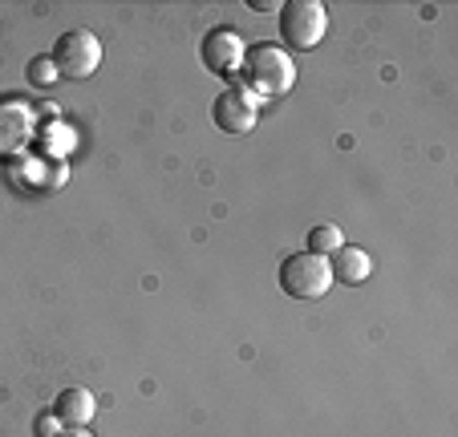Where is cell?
<instances>
[{"mask_svg":"<svg viewBox=\"0 0 458 437\" xmlns=\"http://www.w3.org/2000/svg\"><path fill=\"white\" fill-rule=\"evenodd\" d=\"M49 61L57 65V78L89 81L98 69H102V41H98V33H89V29H70V33L57 37Z\"/></svg>","mask_w":458,"mask_h":437,"instance_id":"cell-2","label":"cell"},{"mask_svg":"<svg viewBox=\"0 0 458 437\" xmlns=\"http://www.w3.org/2000/svg\"><path fill=\"white\" fill-rule=\"evenodd\" d=\"M211 118H216V126L224 134H248L259 118V102L248 86H227L211 105Z\"/></svg>","mask_w":458,"mask_h":437,"instance_id":"cell-7","label":"cell"},{"mask_svg":"<svg viewBox=\"0 0 458 437\" xmlns=\"http://www.w3.org/2000/svg\"><path fill=\"white\" fill-rule=\"evenodd\" d=\"M248 9H256V13H272V9H276L280 13V4H276V0H248Z\"/></svg>","mask_w":458,"mask_h":437,"instance_id":"cell-13","label":"cell"},{"mask_svg":"<svg viewBox=\"0 0 458 437\" xmlns=\"http://www.w3.org/2000/svg\"><path fill=\"white\" fill-rule=\"evenodd\" d=\"M29 81H33V86H57V65H53L49 57H33L29 61Z\"/></svg>","mask_w":458,"mask_h":437,"instance_id":"cell-11","label":"cell"},{"mask_svg":"<svg viewBox=\"0 0 458 437\" xmlns=\"http://www.w3.org/2000/svg\"><path fill=\"white\" fill-rule=\"evenodd\" d=\"M243 53H248V45H243V37L235 33L232 25L208 29V37H203V45H199L203 65H208L211 73H219V78H235V73H240Z\"/></svg>","mask_w":458,"mask_h":437,"instance_id":"cell-6","label":"cell"},{"mask_svg":"<svg viewBox=\"0 0 458 437\" xmlns=\"http://www.w3.org/2000/svg\"><path fill=\"white\" fill-rule=\"evenodd\" d=\"M304 243H309L312 256H325V259H329L333 251L345 248V235H341V227H337V223H320V227H312L309 240H304Z\"/></svg>","mask_w":458,"mask_h":437,"instance_id":"cell-10","label":"cell"},{"mask_svg":"<svg viewBox=\"0 0 458 437\" xmlns=\"http://www.w3.org/2000/svg\"><path fill=\"white\" fill-rule=\"evenodd\" d=\"M37 134V110L21 97H0V163L25 155Z\"/></svg>","mask_w":458,"mask_h":437,"instance_id":"cell-5","label":"cell"},{"mask_svg":"<svg viewBox=\"0 0 458 437\" xmlns=\"http://www.w3.org/2000/svg\"><path fill=\"white\" fill-rule=\"evenodd\" d=\"M98 413V401L89 389L81 385H70V389H61L57 401H53V417L61 421V429H86L89 421H94Z\"/></svg>","mask_w":458,"mask_h":437,"instance_id":"cell-8","label":"cell"},{"mask_svg":"<svg viewBox=\"0 0 458 437\" xmlns=\"http://www.w3.org/2000/svg\"><path fill=\"white\" fill-rule=\"evenodd\" d=\"M57 437H94V433H89V429H61Z\"/></svg>","mask_w":458,"mask_h":437,"instance_id":"cell-14","label":"cell"},{"mask_svg":"<svg viewBox=\"0 0 458 437\" xmlns=\"http://www.w3.org/2000/svg\"><path fill=\"white\" fill-rule=\"evenodd\" d=\"M325 33H329V13H325V4L320 0H288V4H280V41H284V49H317L320 41H325Z\"/></svg>","mask_w":458,"mask_h":437,"instance_id":"cell-3","label":"cell"},{"mask_svg":"<svg viewBox=\"0 0 458 437\" xmlns=\"http://www.w3.org/2000/svg\"><path fill=\"white\" fill-rule=\"evenodd\" d=\"M33 433H37V437H57V433H61V421L53 417V409L41 413V417L33 421Z\"/></svg>","mask_w":458,"mask_h":437,"instance_id":"cell-12","label":"cell"},{"mask_svg":"<svg viewBox=\"0 0 458 437\" xmlns=\"http://www.w3.org/2000/svg\"><path fill=\"white\" fill-rule=\"evenodd\" d=\"M280 288L293 300H320L325 291L333 288V272L325 256H312V251H296L280 264Z\"/></svg>","mask_w":458,"mask_h":437,"instance_id":"cell-4","label":"cell"},{"mask_svg":"<svg viewBox=\"0 0 458 437\" xmlns=\"http://www.w3.org/2000/svg\"><path fill=\"white\" fill-rule=\"evenodd\" d=\"M329 272H333V280H341V283H349V288H357V283L369 280L373 264H369V256H365L361 248H341V251H333Z\"/></svg>","mask_w":458,"mask_h":437,"instance_id":"cell-9","label":"cell"},{"mask_svg":"<svg viewBox=\"0 0 458 437\" xmlns=\"http://www.w3.org/2000/svg\"><path fill=\"white\" fill-rule=\"evenodd\" d=\"M243 78H248L251 94L280 97L296 86V61L284 45H272V41L248 45V53H243Z\"/></svg>","mask_w":458,"mask_h":437,"instance_id":"cell-1","label":"cell"}]
</instances>
